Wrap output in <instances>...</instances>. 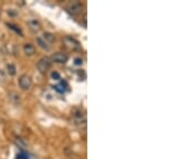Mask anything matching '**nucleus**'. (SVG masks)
Listing matches in <instances>:
<instances>
[{
  "label": "nucleus",
  "instance_id": "10",
  "mask_svg": "<svg viewBox=\"0 0 194 159\" xmlns=\"http://www.w3.org/2000/svg\"><path fill=\"white\" fill-rule=\"evenodd\" d=\"M6 71H8L9 75H11V77L16 74V68H15V66L13 64H9L6 66Z\"/></svg>",
  "mask_w": 194,
  "mask_h": 159
},
{
  "label": "nucleus",
  "instance_id": "1",
  "mask_svg": "<svg viewBox=\"0 0 194 159\" xmlns=\"http://www.w3.org/2000/svg\"><path fill=\"white\" fill-rule=\"evenodd\" d=\"M51 65H52V62L50 58L43 57L38 62V64H37V68H38V70L40 71L41 73H47V70L51 68Z\"/></svg>",
  "mask_w": 194,
  "mask_h": 159
},
{
  "label": "nucleus",
  "instance_id": "4",
  "mask_svg": "<svg viewBox=\"0 0 194 159\" xmlns=\"http://www.w3.org/2000/svg\"><path fill=\"white\" fill-rule=\"evenodd\" d=\"M64 43L71 50H78L80 49V44L76 39L71 38V37H65L64 38Z\"/></svg>",
  "mask_w": 194,
  "mask_h": 159
},
{
  "label": "nucleus",
  "instance_id": "2",
  "mask_svg": "<svg viewBox=\"0 0 194 159\" xmlns=\"http://www.w3.org/2000/svg\"><path fill=\"white\" fill-rule=\"evenodd\" d=\"M31 78L27 74L21 75L19 79V85L23 90H28L30 88V86H31Z\"/></svg>",
  "mask_w": 194,
  "mask_h": 159
},
{
  "label": "nucleus",
  "instance_id": "12",
  "mask_svg": "<svg viewBox=\"0 0 194 159\" xmlns=\"http://www.w3.org/2000/svg\"><path fill=\"white\" fill-rule=\"evenodd\" d=\"M16 159H28V157H27V155H25V154L19 153V154H17Z\"/></svg>",
  "mask_w": 194,
  "mask_h": 159
},
{
  "label": "nucleus",
  "instance_id": "5",
  "mask_svg": "<svg viewBox=\"0 0 194 159\" xmlns=\"http://www.w3.org/2000/svg\"><path fill=\"white\" fill-rule=\"evenodd\" d=\"M82 9H83L82 3H80V2H75V3H72L70 6H69L68 11H69V13H71V14L77 15V14H80V13H81Z\"/></svg>",
  "mask_w": 194,
  "mask_h": 159
},
{
  "label": "nucleus",
  "instance_id": "11",
  "mask_svg": "<svg viewBox=\"0 0 194 159\" xmlns=\"http://www.w3.org/2000/svg\"><path fill=\"white\" fill-rule=\"evenodd\" d=\"M8 26H9V28L10 29H12V30H14V31H16L19 34H23V32H22V30L19 29V28H17V26H15V25H13V24H8Z\"/></svg>",
  "mask_w": 194,
  "mask_h": 159
},
{
  "label": "nucleus",
  "instance_id": "6",
  "mask_svg": "<svg viewBox=\"0 0 194 159\" xmlns=\"http://www.w3.org/2000/svg\"><path fill=\"white\" fill-rule=\"evenodd\" d=\"M28 27H29V29L31 30V31H34V32H37V31H39V30L41 29L40 23H39L37 19H31V21L28 22Z\"/></svg>",
  "mask_w": 194,
  "mask_h": 159
},
{
  "label": "nucleus",
  "instance_id": "8",
  "mask_svg": "<svg viewBox=\"0 0 194 159\" xmlns=\"http://www.w3.org/2000/svg\"><path fill=\"white\" fill-rule=\"evenodd\" d=\"M42 39L47 43V44L55 41V37H54V34H51V32H44V34H43V38Z\"/></svg>",
  "mask_w": 194,
  "mask_h": 159
},
{
  "label": "nucleus",
  "instance_id": "7",
  "mask_svg": "<svg viewBox=\"0 0 194 159\" xmlns=\"http://www.w3.org/2000/svg\"><path fill=\"white\" fill-rule=\"evenodd\" d=\"M24 52L26 53V55L32 56L35 53H36V49H35L34 45L30 44V43H26V44L24 45Z\"/></svg>",
  "mask_w": 194,
  "mask_h": 159
},
{
  "label": "nucleus",
  "instance_id": "3",
  "mask_svg": "<svg viewBox=\"0 0 194 159\" xmlns=\"http://www.w3.org/2000/svg\"><path fill=\"white\" fill-rule=\"evenodd\" d=\"M50 59H51V62H56V64H66V62H68V56H67L66 54L58 52V53L53 54Z\"/></svg>",
  "mask_w": 194,
  "mask_h": 159
},
{
  "label": "nucleus",
  "instance_id": "15",
  "mask_svg": "<svg viewBox=\"0 0 194 159\" xmlns=\"http://www.w3.org/2000/svg\"><path fill=\"white\" fill-rule=\"evenodd\" d=\"M0 17H1V11H0Z\"/></svg>",
  "mask_w": 194,
  "mask_h": 159
},
{
  "label": "nucleus",
  "instance_id": "13",
  "mask_svg": "<svg viewBox=\"0 0 194 159\" xmlns=\"http://www.w3.org/2000/svg\"><path fill=\"white\" fill-rule=\"evenodd\" d=\"M52 78H53L54 80H60V75L58 72H53L52 73Z\"/></svg>",
  "mask_w": 194,
  "mask_h": 159
},
{
  "label": "nucleus",
  "instance_id": "9",
  "mask_svg": "<svg viewBox=\"0 0 194 159\" xmlns=\"http://www.w3.org/2000/svg\"><path fill=\"white\" fill-rule=\"evenodd\" d=\"M36 41H37V43H38L39 46H40L42 50H45V51H49V50H50V45L47 44V43L45 42V41L43 40L42 38H37Z\"/></svg>",
  "mask_w": 194,
  "mask_h": 159
},
{
  "label": "nucleus",
  "instance_id": "14",
  "mask_svg": "<svg viewBox=\"0 0 194 159\" xmlns=\"http://www.w3.org/2000/svg\"><path fill=\"white\" fill-rule=\"evenodd\" d=\"M75 64L76 65H82V59H81V58H80V59H79V58H77Z\"/></svg>",
  "mask_w": 194,
  "mask_h": 159
}]
</instances>
